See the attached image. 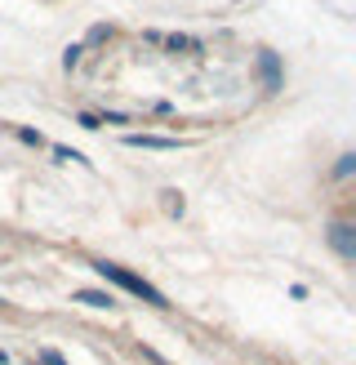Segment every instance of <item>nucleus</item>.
<instances>
[{"label":"nucleus","mask_w":356,"mask_h":365,"mask_svg":"<svg viewBox=\"0 0 356 365\" xmlns=\"http://www.w3.org/2000/svg\"><path fill=\"white\" fill-rule=\"evenodd\" d=\"M94 272H98L103 281H112V285L130 289V294H138V299H147V303H156V307H165V294H160L156 285H147L142 277H134V272H125V267H116V263H94Z\"/></svg>","instance_id":"f257e3e1"},{"label":"nucleus","mask_w":356,"mask_h":365,"mask_svg":"<svg viewBox=\"0 0 356 365\" xmlns=\"http://www.w3.org/2000/svg\"><path fill=\"white\" fill-rule=\"evenodd\" d=\"M330 241H334V250L343 254V259H352V254H356V245H352V227H343V223L330 227Z\"/></svg>","instance_id":"20e7f679"},{"label":"nucleus","mask_w":356,"mask_h":365,"mask_svg":"<svg viewBox=\"0 0 356 365\" xmlns=\"http://www.w3.org/2000/svg\"><path fill=\"white\" fill-rule=\"evenodd\" d=\"M147 41H152V45H165V49H174V53H178V49H192V53L201 49V41H192V36H156V31H152Z\"/></svg>","instance_id":"7ed1b4c3"},{"label":"nucleus","mask_w":356,"mask_h":365,"mask_svg":"<svg viewBox=\"0 0 356 365\" xmlns=\"http://www.w3.org/2000/svg\"><path fill=\"white\" fill-rule=\"evenodd\" d=\"M53 156H58V160H80V165H85V156L80 152H67V148H53Z\"/></svg>","instance_id":"423d86ee"},{"label":"nucleus","mask_w":356,"mask_h":365,"mask_svg":"<svg viewBox=\"0 0 356 365\" xmlns=\"http://www.w3.org/2000/svg\"><path fill=\"white\" fill-rule=\"evenodd\" d=\"M125 148H142V152H174V148H183L178 138H160V134H130L125 138Z\"/></svg>","instance_id":"f03ea898"},{"label":"nucleus","mask_w":356,"mask_h":365,"mask_svg":"<svg viewBox=\"0 0 356 365\" xmlns=\"http://www.w3.org/2000/svg\"><path fill=\"white\" fill-rule=\"evenodd\" d=\"M71 299H76V303H85V307H112V303H116L112 294H103V289H76Z\"/></svg>","instance_id":"39448f33"}]
</instances>
